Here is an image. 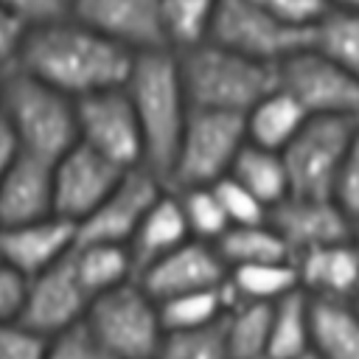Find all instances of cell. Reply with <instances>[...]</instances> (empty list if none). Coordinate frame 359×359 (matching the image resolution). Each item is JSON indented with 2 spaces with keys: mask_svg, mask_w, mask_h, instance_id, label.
Masks as SVG:
<instances>
[{
  "mask_svg": "<svg viewBox=\"0 0 359 359\" xmlns=\"http://www.w3.org/2000/svg\"><path fill=\"white\" fill-rule=\"evenodd\" d=\"M132 62L135 53L129 48L67 14L31 25L14 67L42 79L70 98H84L98 90L123 87Z\"/></svg>",
  "mask_w": 359,
  "mask_h": 359,
  "instance_id": "cell-1",
  "label": "cell"
},
{
  "mask_svg": "<svg viewBox=\"0 0 359 359\" xmlns=\"http://www.w3.org/2000/svg\"><path fill=\"white\" fill-rule=\"evenodd\" d=\"M123 87L132 98V107L140 123L143 165L165 182L188 112H191L177 50L154 48V50L135 53V62Z\"/></svg>",
  "mask_w": 359,
  "mask_h": 359,
  "instance_id": "cell-2",
  "label": "cell"
},
{
  "mask_svg": "<svg viewBox=\"0 0 359 359\" xmlns=\"http://www.w3.org/2000/svg\"><path fill=\"white\" fill-rule=\"evenodd\" d=\"M0 118L17 137L20 151L45 163H56L79 143L76 98L20 67L6 70Z\"/></svg>",
  "mask_w": 359,
  "mask_h": 359,
  "instance_id": "cell-3",
  "label": "cell"
},
{
  "mask_svg": "<svg viewBox=\"0 0 359 359\" xmlns=\"http://www.w3.org/2000/svg\"><path fill=\"white\" fill-rule=\"evenodd\" d=\"M180 73L191 107L244 115L275 84V65L244 56L213 39L180 48Z\"/></svg>",
  "mask_w": 359,
  "mask_h": 359,
  "instance_id": "cell-4",
  "label": "cell"
},
{
  "mask_svg": "<svg viewBox=\"0 0 359 359\" xmlns=\"http://www.w3.org/2000/svg\"><path fill=\"white\" fill-rule=\"evenodd\" d=\"M84 323L115 359H157L165 337L160 303L137 278L95 294L87 306Z\"/></svg>",
  "mask_w": 359,
  "mask_h": 359,
  "instance_id": "cell-5",
  "label": "cell"
},
{
  "mask_svg": "<svg viewBox=\"0 0 359 359\" xmlns=\"http://www.w3.org/2000/svg\"><path fill=\"white\" fill-rule=\"evenodd\" d=\"M244 143H247L244 115L191 107L165 185L168 188L213 185L216 180L230 174Z\"/></svg>",
  "mask_w": 359,
  "mask_h": 359,
  "instance_id": "cell-6",
  "label": "cell"
},
{
  "mask_svg": "<svg viewBox=\"0 0 359 359\" xmlns=\"http://www.w3.org/2000/svg\"><path fill=\"white\" fill-rule=\"evenodd\" d=\"M353 123H356V118L309 115V121L300 126V132L280 151L286 171H289L292 194L334 196Z\"/></svg>",
  "mask_w": 359,
  "mask_h": 359,
  "instance_id": "cell-7",
  "label": "cell"
},
{
  "mask_svg": "<svg viewBox=\"0 0 359 359\" xmlns=\"http://www.w3.org/2000/svg\"><path fill=\"white\" fill-rule=\"evenodd\" d=\"M278 87L300 101L309 115L359 118V79L311 45L275 65Z\"/></svg>",
  "mask_w": 359,
  "mask_h": 359,
  "instance_id": "cell-8",
  "label": "cell"
},
{
  "mask_svg": "<svg viewBox=\"0 0 359 359\" xmlns=\"http://www.w3.org/2000/svg\"><path fill=\"white\" fill-rule=\"evenodd\" d=\"M208 39L244 56L278 65L297 48L309 45L311 31H300L275 20L258 0H222Z\"/></svg>",
  "mask_w": 359,
  "mask_h": 359,
  "instance_id": "cell-9",
  "label": "cell"
},
{
  "mask_svg": "<svg viewBox=\"0 0 359 359\" xmlns=\"http://www.w3.org/2000/svg\"><path fill=\"white\" fill-rule=\"evenodd\" d=\"M79 140L121 168L143 165V135L126 87H109L76 98Z\"/></svg>",
  "mask_w": 359,
  "mask_h": 359,
  "instance_id": "cell-10",
  "label": "cell"
},
{
  "mask_svg": "<svg viewBox=\"0 0 359 359\" xmlns=\"http://www.w3.org/2000/svg\"><path fill=\"white\" fill-rule=\"evenodd\" d=\"M126 171L129 168L115 165L81 140L73 143L53 163V213L79 227V222L104 202Z\"/></svg>",
  "mask_w": 359,
  "mask_h": 359,
  "instance_id": "cell-11",
  "label": "cell"
},
{
  "mask_svg": "<svg viewBox=\"0 0 359 359\" xmlns=\"http://www.w3.org/2000/svg\"><path fill=\"white\" fill-rule=\"evenodd\" d=\"M90 300L93 297L81 286V280L70 264V252H67L59 264L28 278L22 309H20L17 320H22L25 325H31L34 331H39L45 337H53V334L81 323Z\"/></svg>",
  "mask_w": 359,
  "mask_h": 359,
  "instance_id": "cell-12",
  "label": "cell"
},
{
  "mask_svg": "<svg viewBox=\"0 0 359 359\" xmlns=\"http://www.w3.org/2000/svg\"><path fill=\"white\" fill-rule=\"evenodd\" d=\"M163 188L165 182L146 165L129 168L123 180L104 196V202L79 222V241H112L129 247V238L135 236L143 213L151 208Z\"/></svg>",
  "mask_w": 359,
  "mask_h": 359,
  "instance_id": "cell-13",
  "label": "cell"
},
{
  "mask_svg": "<svg viewBox=\"0 0 359 359\" xmlns=\"http://www.w3.org/2000/svg\"><path fill=\"white\" fill-rule=\"evenodd\" d=\"M70 17L115 39L132 53L171 48L160 0H70Z\"/></svg>",
  "mask_w": 359,
  "mask_h": 359,
  "instance_id": "cell-14",
  "label": "cell"
},
{
  "mask_svg": "<svg viewBox=\"0 0 359 359\" xmlns=\"http://www.w3.org/2000/svg\"><path fill=\"white\" fill-rule=\"evenodd\" d=\"M140 286L160 303L165 297L213 289L227 280V264L213 241L188 238L137 272Z\"/></svg>",
  "mask_w": 359,
  "mask_h": 359,
  "instance_id": "cell-15",
  "label": "cell"
},
{
  "mask_svg": "<svg viewBox=\"0 0 359 359\" xmlns=\"http://www.w3.org/2000/svg\"><path fill=\"white\" fill-rule=\"evenodd\" d=\"M269 224L283 236L294 255L353 236V219L334 196L289 194L286 199L269 208Z\"/></svg>",
  "mask_w": 359,
  "mask_h": 359,
  "instance_id": "cell-16",
  "label": "cell"
},
{
  "mask_svg": "<svg viewBox=\"0 0 359 359\" xmlns=\"http://www.w3.org/2000/svg\"><path fill=\"white\" fill-rule=\"evenodd\" d=\"M76 224L50 213L42 219L0 224V261L25 278L59 264L76 247Z\"/></svg>",
  "mask_w": 359,
  "mask_h": 359,
  "instance_id": "cell-17",
  "label": "cell"
},
{
  "mask_svg": "<svg viewBox=\"0 0 359 359\" xmlns=\"http://www.w3.org/2000/svg\"><path fill=\"white\" fill-rule=\"evenodd\" d=\"M300 289L311 297H359V250L353 238L320 244L294 255Z\"/></svg>",
  "mask_w": 359,
  "mask_h": 359,
  "instance_id": "cell-18",
  "label": "cell"
},
{
  "mask_svg": "<svg viewBox=\"0 0 359 359\" xmlns=\"http://www.w3.org/2000/svg\"><path fill=\"white\" fill-rule=\"evenodd\" d=\"M53 213V163L22 154L0 180V224H20Z\"/></svg>",
  "mask_w": 359,
  "mask_h": 359,
  "instance_id": "cell-19",
  "label": "cell"
},
{
  "mask_svg": "<svg viewBox=\"0 0 359 359\" xmlns=\"http://www.w3.org/2000/svg\"><path fill=\"white\" fill-rule=\"evenodd\" d=\"M188 238H191V230H188L180 196L174 188L165 185L160 191V196L151 202V208L143 213L135 236L129 238V252H132L135 269L140 272L143 266L163 258L165 252H171L174 247H180Z\"/></svg>",
  "mask_w": 359,
  "mask_h": 359,
  "instance_id": "cell-20",
  "label": "cell"
},
{
  "mask_svg": "<svg viewBox=\"0 0 359 359\" xmlns=\"http://www.w3.org/2000/svg\"><path fill=\"white\" fill-rule=\"evenodd\" d=\"M311 351L323 359H359V303L311 297Z\"/></svg>",
  "mask_w": 359,
  "mask_h": 359,
  "instance_id": "cell-21",
  "label": "cell"
},
{
  "mask_svg": "<svg viewBox=\"0 0 359 359\" xmlns=\"http://www.w3.org/2000/svg\"><path fill=\"white\" fill-rule=\"evenodd\" d=\"M306 121H309V112L300 107V101L278 84L244 112L247 140L275 151H283L286 143L300 132Z\"/></svg>",
  "mask_w": 359,
  "mask_h": 359,
  "instance_id": "cell-22",
  "label": "cell"
},
{
  "mask_svg": "<svg viewBox=\"0 0 359 359\" xmlns=\"http://www.w3.org/2000/svg\"><path fill=\"white\" fill-rule=\"evenodd\" d=\"M70 264L90 297L137 278V269H135V261L126 244L76 238V247L70 250Z\"/></svg>",
  "mask_w": 359,
  "mask_h": 359,
  "instance_id": "cell-23",
  "label": "cell"
},
{
  "mask_svg": "<svg viewBox=\"0 0 359 359\" xmlns=\"http://www.w3.org/2000/svg\"><path fill=\"white\" fill-rule=\"evenodd\" d=\"M230 177H236L241 185H247L266 208L278 205L280 199H286L292 194L283 154L275 149L255 146L250 140L241 146V151L230 168Z\"/></svg>",
  "mask_w": 359,
  "mask_h": 359,
  "instance_id": "cell-24",
  "label": "cell"
},
{
  "mask_svg": "<svg viewBox=\"0 0 359 359\" xmlns=\"http://www.w3.org/2000/svg\"><path fill=\"white\" fill-rule=\"evenodd\" d=\"M216 250L222 252L227 269L241 266V264H264V261L294 258V252L289 250L283 236L269 224V219L255 222V224H230L219 236Z\"/></svg>",
  "mask_w": 359,
  "mask_h": 359,
  "instance_id": "cell-25",
  "label": "cell"
},
{
  "mask_svg": "<svg viewBox=\"0 0 359 359\" xmlns=\"http://www.w3.org/2000/svg\"><path fill=\"white\" fill-rule=\"evenodd\" d=\"M297 286H300V280H297L294 258L264 261V264H241V266L227 269V289H230L233 300L275 303L283 294L294 292Z\"/></svg>",
  "mask_w": 359,
  "mask_h": 359,
  "instance_id": "cell-26",
  "label": "cell"
},
{
  "mask_svg": "<svg viewBox=\"0 0 359 359\" xmlns=\"http://www.w3.org/2000/svg\"><path fill=\"white\" fill-rule=\"evenodd\" d=\"M311 348V311L309 294L297 286L294 292L283 294L272 303V323H269V348L272 359H294Z\"/></svg>",
  "mask_w": 359,
  "mask_h": 359,
  "instance_id": "cell-27",
  "label": "cell"
},
{
  "mask_svg": "<svg viewBox=\"0 0 359 359\" xmlns=\"http://www.w3.org/2000/svg\"><path fill=\"white\" fill-rule=\"evenodd\" d=\"M269 323H272V303L233 300V306L222 317L230 356L233 359L264 356L269 348Z\"/></svg>",
  "mask_w": 359,
  "mask_h": 359,
  "instance_id": "cell-28",
  "label": "cell"
},
{
  "mask_svg": "<svg viewBox=\"0 0 359 359\" xmlns=\"http://www.w3.org/2000/svg\"><path fill=\"white\" fill-rule=\"evenodd\" d=\"M230 306H233V294L224 280L222 286H213V289L182 292L160 300V317L165 331H188V328H205L219 323Z\"/></svg>",
  "mask_w": 359,
  "mask_h": 359,
  "instance_id": "cell-29",
  "label": "cell"
},
{
  "mask_svg": "<svg viewBox=\"0 0 359 359\" xmlns=\"http://www.w3.org/2000/svg\"><path fill=\"white\" fill-rule=\"evenodd\" d=\"M309 45L359 79V11L328 8L325 17L311 28Z\"/></svg>",
  "mask_w": 359,
  "mask_h": 359,
  "instance_id": "cell-30",
  "label": "cell"
},
{
  "mask_svg": "<svg viewBox=\"0 0 359 359\" xmlns=\"http://www.w3.org/2000/svg\"><path fill=\"white\" fill-rule=\"evenodd\" d=\"M160 6H163V25L168 45L180 50L208 39L210 22L222 0H160Z\"/></svg>",
  "mask_w": 359,
  "mask_h": 359,
  "instance_id": "cell-31",
  "label": "cell"
},
{
  "mask_svg": "<svg viewBox=\"0 0 359 359\" xmlns=\"http://www.w3.org/2000/svg\"><path fill=\"white\" fill-rule=\"evenodd\" d=\"M191 230V238L219 241V236L230 227V219L213 191V185H194V188H174Z\"/></svg>",
  "mask_w": 359,
  "mask_h": 359,
  "instance_id": "cell-32",
  "label": "cell"
},
{
  "mask_svg": "<svg viewBox=\"0 0 359 359\" xmlns=\"http://www.w3.org/2000/svg\"><path fill=\"white\" fill-rule=\"evenodd\" d=\"M157 359H233L222 320L205 328H188V331H165Z\"/></svg>",
  "mask_w": 359,
  "mask_h": 359,
  "instance_id": "cell-33",
  "label": "cell"
},
{
  "mask_svg": "<svg viewBox=\"0 0 359 359\" xmlns=\"http://www.w3.org/2000/svg\"><path fill=\"white\" fill-rule=\"evenodd\" d=\"M213 191L230 219V224H255V222H266L269 219V208L247 188L241 185L236 177H222L213 182Z\"/></svg>",
  "mask_w": 359,
  "mask_h": 359,
  "instance_id": "cell-34",
  "label": "cell"
},
{
  "mask_svg": "<svg viewBox=\"0 0 359 359\" xmlns=\"http://www.w3.org/2000/svg\"><path fill=\"white\" fill-rule=\"evenodd\" d=\"M45 359H115V356L98 342V337L81 320V323L48 337Z\"/></svg>",
  "mask_w": 359,
  "mask_h": 359,
  "instance_id": "cell-35",
  "label": "cell"
},
{
  "mask_svg": "<svg viewBox=\"0 0 359 359\" xmlns=\"http://www.w3.org/2000/svg\"><path fill=\"white\" fill-rule=\"evenodd\" d=\"M48 337L22 320L0 323V359H45Z\"/></svg>",
  "mask_w": 359,
  "mask_h": 359,
  "instance_id": "cell-36",
  "label": "cell"
},
{
  "mask_svg": "<svg viewBox=\"0 0 359 359\" xmlns=\"http://www.w3.org/2000/svg\"><path fill=\"white\" fill-rule=\"evenodd\" d=\"M258 3L275 20L286 22L292 28H300V31H311L331 8L328 0H258Z\"/></svg>",
  "mask_w": 359,
  "mask_h": 359,
  "instance_id": "cell-37",
  "label": "cell"
},
{
  "mask_svg": "<svg viewBox=\"0 0 359 359\" xmlns=\"http://www.w3.org/2000/svg\"><path fill=\"white\" fill-rule=\"evenodd\" d=\"M334 199L345 208V213L353 222L359 219V118H356L353 132H351V143L345 151V163H342V171L337 180Z\"/></svg>",
  "mask_w": 359,
  "mask_h": 359,
  "instance_id": "cell-38",
  "label": "cell"
},
{
  "mask_svg": "<svg viewBox=\"0 0 359 359\" xmlns=\"http://www.w3.org/2000/svg\"><path fill=\"white\" fill-rule=\"evenodd\" d=\"M0 3H3L20 22H25L28 28L70 14V0H0Z\"/></svg>",
  "mask_w": 359,
  "mask_h": 359,
  "instance_id": "cell-39",
  "label": "cell"
},
{
  "mask_svg": "<svg viewBox=\"0 0 359 359\" xmlns=\"http://www.w3.org/2000/svg\"><path fill=\"white\" fill-rule=\"evenodd\" d=\"M25 283L28 278L11 269L6 261H0V323L17 320L25 297Z\"/></svg>",
  "mask_w": 359,
  "mask_h": 359,
  "instance_id": "cell-40",
  "label": "cell"
},
{
  "mask_svg": "<svg viewBox=\"0 0 359 359\" xmlns=\"http://www.w3.org/2000/svg\"><path fill=\"white\" fill-rule=\"evenodd\" d=\"M25 31L28 25L20 22L3 3H0V67H14L17 62V53H20V45L25 39Z\"/></svg>",
  "mask_w": 359,
  "mask_h": 359,
  "instance_id": "cell-41",
  "label": "cell"
},
{
  "mask_svg": "<svg viewBox=\"0 0 359 359\" xmlns=\"http://www.w3.org/2000/svg\"><path fill=\"white\" fill-rule=\"evenodd\" d=\"M20 157V146H17V137L11 135L8 123L0 118V180L6 177V171L11 168V163Z\"/></svg>",
  "mask_w": 359,
  "mask_h": 359,
  "instance_id": "cell-42",
  "label": "cell"
},
{
  "mask_svg": "<svg viewBox=\"0 0 359 359\" xmlns=\"http://www.w3.org/2000/svg\"><path fill=\"white\" fill-rule=\"evenodd\" d=\"M331 8H348V11H359V0H328Z\"/></svg>",
  "mask_w": 359,
  "mask_h": 359,
  "instance_id": "cell-43",
  "label": "cell"
},
{
  "mask_svg": "<svg viewBox=\"0 0 359 359\" xmlns=\"http://www.w3.org/2000/svg\"><path fill=\"white\" fill-rule=\"evenodd\" d=\"M294 359H323V356H317V353H314V351L309 348L306 353H300V356H294Z\"/></svg>",
  "mask_w": 359,
  "mask_h": 359,
  "instance_id": "cell-44",
  "label": "cell"
},
{
  "mask_svg": "<svg viewBox=\"0 0 359 359\" xmlns=\"http://www.w3.org/2000/svg\"><path fill=\"white\" fill-rule=\"evenodd\" d=\"M351 238H353V244H356V250H359V219L353 222V236H351Z\"/></svg>",
  "mask_w": 359,
  "mask_h": 359,
  "instance_id": "cell-45",
  "label": "cell"
},
{
  "mask_svg": "<svg viewBox=\"0 0 359 359\" xmlns=\"http://www.w3.org/2000/svg\"><path fill=\"white\" fill-rule=\"evenodd\" d=\"M3 81H6V67H0V101H3Z\"/></svg>",
  "mask_w": 359,
  "mask_h": 359,
  "instance_id": "cell-46",
  "label": "cell"
},
{
  "mask_svg": "<svg viewBox=\"0 0 359 359\" xmlns=\"http://www.w3.org/2000/svg\"><path fill=\"white\" fill-rule=\"evenodd\" d=\"M252 359H272V356H269V353H264V356H252Z\"/></svg>",
  "mask_w": 359,
  "mask_h": 359,
  "instance_id": "cell-47",
  "label": "cell"
},
{
  "mask_svg": "<svg viewBox=\"0 0 359 359\" xmlns=\"http://www.w3.org/2000/svg\"><path fill=\"white\" fill-rule=\"evenodd\" d=\"M356 303H359V297H356Z\"/></svg>",
  "mask_w": 359,
  "mask_h": 359,
  "instance_id": "cell-48",
  "label": "cell"
}]
</instances>
